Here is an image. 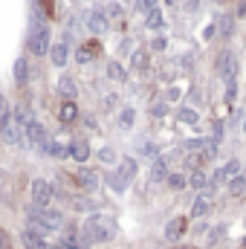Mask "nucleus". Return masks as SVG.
Returning <instances> with one entry per match:
<instances>
[{"label": "nucleus", "instance_id": "39", "mask_svg": "<svg viewBox=\"0 0 246 249\" xmlns=\"http://www.w3.org/2000/svg\"><path fill=\"white\" fill-rule=\"evenodd\" d=\"M211 232H214V235L209 238V247H214V244H217V241L223 238V232H226V226H217V229H211Z\"/></svg>", "mask_w": 246, "mask_h": 249}, {"label": "nucleus", "instance_id": "31", "mask_svg": "<svg viewBox=\"0 0 246 249\" xmlns=\"http://www.w3.org/2000/svg\"><path fill=\"white\" fill-rule=\"evenodd\" d=\"M165 183H168V188H174V191H183V188L188 186L185 174H168V177H165Z\"/></svg>", "mask_w": 246, "mask_h": 249}, {"label": "nucleus", "instance_id": "41", "mask_svg": "<svg viewBox=\"0 0 246 249\" xmlns=\"http://www.w3.org/2000/svg\"><path fill=\"white\" fill-rule=\"evenodd\" d=\"M142 154H145V157H154V160H157V145L145 142V145H142Z\"/></svg>", "mask_w": 246, "mask_h": 249}, {"label": "nucleus", "instance_id": "37", "mask_svg": "<svg viewBox=\"0 0 246 249\" xmlns=\"http://www.w3.org/2000/svg\"><path fill=\"white\" fill-rule=\"evenodd\" d=\"M235 96H238V87H235V78H232V81L226 84V102L232 105V102H235Z\"/></svg>", "mask_w": 246, "mask_h": 249}, {"label": "nucleus", "instance_id": "27", "mask_svg": "<svg viewBox=\"0 0 246 249\" xmlns=\"http://www.w3.org/2000/svg\"><path fill=\"white\" fill-rule=\"evenodd\" d=\"M203 162H206V154H203V151H191V154H185V165H188L191 171H200Z\"/></svg>", "mask_w": 246, "mask_h": 249}, {"label": "nucleus", "instance_id": "12", "mask_svg": "<svg viewBox=\"0 0 246 249\" xmlns=\"http://www.w3.org/2000/svg\"><path fill=\"white\" fill-rule=\"evenodd\" d=\"M185 232H188V220H185V217H171V220L165 223V238H168V241H180Z\"/></svg>", "mask_w": 246, "mask_h": 249}, {"label": "nucleus", "instance_id": "14", "mask_svg": "<svg viewBox=\"0 0 246 249\" xmlns=\"http://www.w3.org/2000/svg\"><path fill=\"white\" fill-rule=\"evenodd\" d=\"M58 93L64 96V102H72V99L78 96V87H75V81H72L70 75H61V78H58Z\"/></svg>", "mask_w": 246, "mask_h": 249}, {"label": "nucleus", "instance_id": "45", "mask_svg": "<svg viewBox=\"0 0 246 249\" xmlns=\"http://www.w3.org/2000/svg\"><path fill=\"white\" fill-rule=\"evenodd\" d=\"M151 113H154V116H165V113H168V107H165V105H154V110H151Z\"/></svg>", "mask_w": 246, "mask_h": 249}, {"label": "nucleus", "instance_id": "2", "mask_svg": "<svg viewBox=\"0 0 246 249\" xmlns=\"http://www.w3.org/2000/svg\"><path fill=\"white\" fill-rule=\"evenodd\" d=\"M84 238L90 241V244H107V241H113L116 238V232H119V226H116V220L113 217H107V214H93L87 223H84Z\"/></svg>", "mask_w": 246, "mask_h": 249}, {"label": "nucleus", "instance_id": "11", "mask_svg": "<svg viewBox=\"0 0 246 249\" xmlns=\"http://www.w3.org/2000/svg\"><path fill=\"white\" fill-rule=\"evenodd\" d=\"M67 157H72L75 162H87L90 160V142L87 139H72L67 148Z\"/></svg>", "mask_w": 246, "mask_h": 249}, {"label": "nucleus", "instance_id": "23", "mask_svg": "<svg viewBox=\"0 0 246 249\" xmlns=\"http://www.w3.org/2000/svg\"><path fill=\"white\" fill-rule=\"evenodd\" d=\"M15 81L18 84H26L29 81V61L26 58H18L15 61Z\"/></svg>", "mask_w": 246, "mask_h": 249}, {"label": "nucleus", "instance_id": "19", "mask_svg": "<svg viewBox=\"0 0 246 249\" xmlns=\"http://www.w3.org/2000/svg\"><path fill=\"white\" fill-rule=\"evenodd\" d=\"M58 119H61L64 124H72L78 119V105H75V102H64L61 110H58Z\"/></svg>", "mask_w": 246, "mask_h": 249}, {"label": "nucleus", "instance_id": "34", "mask_svg": "<svg viewBox=\"0 0 246 249\" xmlns=\"http://www.w3.org/2000/svg\"><path fill=\"white\" fill-rule=\"evenodd\" d=\"M99 160H102L105 165H113V162H116V151H113V148H102V151H99Z\"/></svg>", "mask_w": 246, "mask_h": 249}, {"label": "nucleus", "instance_id": "17", "mask_svg": "<svg viewBox=\"0 0 246 249\" xmlns=\"http://www.w3.org/2000/svg\"><path fill=\"white\" fill-rule=\"evenodd\" d=\"M165 177H168V162L162 157H157L154 165H151V183H162Z\"/></svg>", "mask_w": 246, "mask_h": 249}, {"label": "nucleus", "instance_id": "32", "mask_svg": "<svg viewBox=\"0 0 246 249\" xmlns=\"http://www.w3.org/2000/svg\"><path fill=\"white\" fill-rule=\"evenodd\" d=\"M177 119H180L183 124H197V119H200V116H197V110H191V107H183V110L177 113Z\"/></svg>", "mask_w": 246, "mask_h": 249}, {"label": "nucleus", "instance_id": "21", "mask_svg": "<svg viewBox=\"0 0 246 249\" xmlns=\"http://www.w3.org/2000/svg\"><path fill=\"white\" fill-rule=\"evenodd\" d=\"M41 148H44V154H50V157H55V160H64V157H67V148H64L61 142H55V139H47Z\"/></svg>", "mask_w": 246, "mask_h": 249}, {"label": "nucleus", "instance_id": "50", "mask_svg": "<svg viewBox=\"0 0 246 249\" xmlns=\"http://www.w3.org/2000/svg\"><path fill=\"white\" fill-rule=\"evenodd\" d=\"M244 130H246V116H244Z\"/></svg>", "mask_w": 246, "mask_h": 249}, {"label": "nucleus", "instance_id": "4", "mask_svg": "<svg viewBox=\"0 0 246 249\" xmlns=\"http://www.w3.org/2000/svg\"><path fill=\"white\" fill-rule=\"evenodd\" d=\"M0 139H3L6 145H15V148H20V145L26 142V139H23V127L12 119V113L0 119Z\"/></svg>", "mask_w": 246, "mask_h": 249}, {"label": "nucleus", "instance_id": "3", "mask_svg": "<svg viewBox=\"0 0 246 249\" xmlns=\"http://www.w3.org/2000/svg\"><path fill=\"white\" fill-rule=\"evenodd\" d=\"M50 26L44 23V20H38V23H32V32H29V53H35V55H47L50 53Z\"/></svg>", "mask_w": 246, "mask_h": 249}, {"label": "nucleus", "instance_id": "49", "mask_svg": "<svg viewBox=\"0 0 246 249\" xmlns=\"http://www.w3.org/2000/svg\"><path fill=\"white\" fill-rule=\"evenodd\" d=\"M185 9L188 12H197V0H185Z\"/></svg>", "mask_w": 246, "mask_h": 249}, {"label": "nucleus", "instance_id": "47", "mask_svg": "<svg viewBox=\"0 0 246 249\" xmlns=\"http://www.w3.org/2000/svg\"><path fill=\"white\" fill-rule=\"evenodd\" d=\"M220 29H223V35H229L232 32V18H223V26Z\"/></svg>", "mask_w": 246, "mask_h": 249}, {"label": "nucleus", "instance_id": "44", "mask_svg": "<svg viewBox=\"0 0 246 249\" xmlns=\"http://www.w3.org/2000/svg\"><path fill=\"white\" fill-rule=\"evenodd\" d=\"M151 47H154L157 53H162V50L168 47V41H165V38H154V44H151Z\"/></svg>", "mask_w": 246, "mask_h": 249}, {"label": "nucleus", "instance_id": "5", "mask_svg": "<svg viewBox=\"0 0 246 249\" xmlns=\"http://www.w3.org/2000/svg\"><path fill=\"white\" fill-rule=\"evenodd\" d=\"M32 203L35 209H50V203L55 200V186L47 183V180H32Z\"/></svg>", "mask_w": 246, "mask_h": 249}, {"label": "nucleus", "instance_id": "18", "mask_svg": "<svg viewBox=\"0 0 246 249\" xmlns=\"http://www.w3.org/2000/svg\"><path fill=\"white\" fill-rule=\"evenodd\" d=\"M20 244H23L26 249H44L47 241H44L41 235H35L32 229H23V232H20Z\"/></svg>", "mask_w": 246, "mask_h": 249}, {"label": "nucleus", "instance_id": "24", "mask_svg": "<svg viewBox=\"0 0 246 249\" xmlns=\"http://www.w3.org/2000/svg\"><path fill=\"white\" fill-rule=\"evenodd\" d=\"M93 55H96V44H84V47H78L75 61H78V64H90V61H93Z\"/></svg>", "mask_w": 246, "mask_h": 249}, {"label": "nucleus", "instance_id": "51", "mask_svg": "<svg viewBox=\"0 0 246 249\" xmlns=\"http://www.w3.org/2000/svg\"><path fill=\"white\" fill-rule=\"evenodd\" d=\"M119 3H124V0H119Z\"/></svg>", "mask_w": 246, "mask_h": 249}, {"label": "nucleus", "instance_id": "26", "mask_svg": "<svg viewBox=\"0 0 246 249\" xmlns=\"http://www.w3.org/2000/svg\"><path fill=\"white\" fill-rule=\"evenodd\" d=\"M145 26H148V29H162V26H165V18H162V12H159V9L148 12V18H145Z\"/></svg>", "mask_w": 246, "mask_h": 249}, {"label": "nucleus", "instance_id": "36", "mask_svg": "<svg viewBox=\"0 0 246 249\" xmlns=\"http://www.w3.org/2000/svg\"><path fill=\"white\" fill-rule=\"evenodd\" d=\"M107 183H110V188H113V191H116V194H122L124 188H127V186H122V180H119V177H116V174H110V177H107Z\"/></svg>", "mask_w": 246, "mask_h": 249}, {"label": "nucleus", "instance_id": "22", "mask_svg": "<svg viewBox=\"0 0 246 249\" xmlns=\"http://www.w3.org/2000/svg\"><path fill=\"white\" fill-rule=\"evenodd\" d=\"M188 186L197 188V191H206V188H211V183H209L206 171H191V177H188Z\"/></svg>", "mask_w": 246, "mask_h": 249}, {"label": "nucleus", "instance_id": "16", "mask_svg": "<svg viewBox=\"0 0 246 249\" xmlns=\"http://www.w3.org/2000/svg\"><path fill=\"white\" fill-rule=\"evenodd\" d=\"M12 119L20 124V127H26V124L35 122V113H32V107H29V105H18V107H15V113H12Z\"/></svg>", "mask_w": 246, "mask_h": 249}, {"label": "nucleus", "instance_id": "8", "mask_svg": "<svg viewBox=\"0 0 246 249\" xmlns=\"http://www.w3.org/2000/svg\"><path fill=\"white\" fill-rule=\"evenodd\" d=\"M136 171H139L136 160H133V157H124L122 162H119V168H116L113 174L122 180V186H130V183H133V177H136Z\"/></svg>", "mask_w": 246, "mask_h": 249}, {"label": "nucleus", "instance_id": "29", "mask_svg": "<svg viewBox=\"0 0 246 249\" xmlns=\"http://www.w3.org/2000/svg\"><path fill=\"white\" fill-rule=\"evenodd\" d=\"M70 206H72V212H93L96 209L93 200H87V197H70Z\"/></svg>", "mask_w": 246, "mask_h": 249}, {"label": "nucleus", "instance_id": "30", "mask_svg": "<svg viewBox=\"0 0 246 249\" xmlns=\"http://www.w3.org/2000/svg\"><path fill=\"white\" fill-rule=\"evenodd\" d=\"M107 75H110L113 81H124V78H127V72H124V67L119 61H110V64H107Z\"/></svg>", "mask_w": 246, "mask_h": 249}, {"label": "nucleus", "instance_id": "35", "mask_svg": "<svg viewBox=\"0 0 246 249\" xmlns=\"http://www.w3.org/2000/svg\"><path fill=\"white\" fill-rule=\"evenodd\" d=\"M157 3H159V0H136V9L148 15V12H154V9H157Z\"/></svg>", "mask_w": 246, "mask_h": 249}, {"label": "nucleus", "instance_id": "48", "mask_svg": "<svg viewBox=\"0 0 246 249\" xmlns=\"http://www.w3.org/2000/svg\"><path fill=\"white\" fill-rule=\"evenodd\" d=\"M214 32H217V29H214V26H206V29H203V38H206V41H209V38H211V35H214Z\"/></svg>", "mask_w": 246, "mask_h": 249}, {"label": "nucleus", "instance_id": "40", "mask_svg": "<svg viewBox=\"0 0 246 249\" xmlns=\"http://www.w3.org/2000/svg\"><path fill=\"white\" fill-rule=\"evenodd\" d=\"M211 133H214L211 139H214V142H220V139H223V122H214V124H211Z\"/></svg>", "mask_w": 246, "mask_h": 249}, {"label": "nucleus", "instance_id": "42", "mask_svg": "<svg viewBox=\"0 0 246 249\" xmlns=\"http://www.w3.org/2000/svg\"><path fill=\"white\" fill-rule=\"evenodd\" d=\"M9 113H12V110H9V102H6V96L0 93V119H3V116H9Z\"/></svg>", "mask_w": 246, "mask_h": 249}, {"label": "nucleus", "instance_id": "43", "mask_svg": "<svg viewBox=\"0 0 246 249\" xmlns=\"http://www.w3.org/2000/svg\"><path fill=\"white\" fill-rule=\"evenodd\" d=\"M58 249H84V247H81L78 241H61V244H58Z\"/></svg>", "mask_w": 246, "mask_h": 249}, {"label": "nucleus", "instance_id": "1", "mask_svg": "<svg viewBox=\"0 0 246 249\" xmlns=\"http://www.w3.org/2000/svg\"><path fill=\"white\" fill-rule=\"evenodd\" d=\"M61 226H64V217L55 209H29V214H26V229H32L41 238L58 232Z\"/></svg>", "mask_w": 246, "mask_h": 249}, {"label": "nucleus", "instance_id": "46", "mask_svg": "<svg viewBox=\"0 0 246 249\" xmlns=\"http://www.w3.org/2000/svg\"><path fill=\"white\" fill-rule=\"evenodd\" d=\"M9 247H12V244H9V235L0 229V249H9Z\"/></svg>", "mask_w": 246, "mask_h": 249}, {"label": "nucleus", "instance_id": "7", "mask_svg": "<svg viewBox=\"0 0 246 249\" xmlns=\"http://www.w3.org/2000/svg\"><path fill=\"white\" fill-rule=\"evenodd\" d=\"M23 139H26L29 145H35V148H41L50 136H47V127H44L41 122H32V124L23 127Z\"/></svg>", "mask_w": 246, "mask_h": 249}, {"label": "nucleus", "instance_id": "13", "mask_svg": "<svg viewBox=\"0 0 246 249\" xmlns=\"http://www.w3.org/2000/svg\"><path fill=\"white\" fill-rule=\"evenodd\" d=\"M75 183L84 188V191H96V188H99V174H96V171H90V168H78Z\"/></svg>", "mask_w": 246, "mask_h": 249}, {"label": "nucleus", "instance_id": "20", "mask_svg": "<svg viewBox=\"0 0 246 249\" xmlns=\"http://www.w3.org/2000/svg\"><path fill=\"white\" fill-rule=\"evenodd\" d=\"M211 212V200L206 197V194H200L197 200H194V206H191V217H206Z\"/></svg>", "mask_w": 246, "mask_h": 249}, {"label": "nucleus", "instance_id": "33", "mask_svg": "<svg viewBox=\"0 0 246 249\" xmlns=\"http://www.w3.org/2000/svg\"><path fill=\"white\" fill-rule=\"evenodd\" d=\"M130 64H133V70H148V55H145L142 50H136L133 58H130Z\"/></svg>", "mask_w": 246, "mask_h": 249}, {"label": "nucleus", "instance_id": "15", "mask_svg": "<svg viewBox=\"0 0 246 249\" xmlns=\"http://www.w3.org/2000/svg\"><path fill=\"white\" fill-rule=\"evenodd\" d=\"M67 58H70V50H67V44H64V41H58V44H53V47H50V61L55 64V67H64Z\"/></svg>", "mask_w": 246, "mask_h": 249}, {"label": "nucleus", "instance_id": "10", "mask_svg": "<svg viewBox=\"0 0 246 249\" xmlns=\"http://www.w3.org/2000/svg\"><path fill=\"white\" fill-rule=\"evenodd\" d=\"M87 29H90L93 35H105V32L110 29V20L105 18V12H99V9H96V12H90V15H87Z\"/></svg>", "mask_w": 246, "mask_h": 249}, {"label": "nucleus", "instance_id": "38", "mask_svg": "<svg viewBox=\"0 0 246 249\" xmlns=\"http://www.w3.org/2000/svg\"><path fill=\"white\" fill-rule=\"evenodd\" d=\"M119 15H122V6L119 3H110L107 12H105V18H119Z\"/></svg>", "mask_w": 246, "mask_h": 249}, {"label": "nucleus", "instance_id": "25", "mask_svg": "<svg viewBox=\"0 0 246 249\" xmlns=\"http://www.w3.org/2000/svg\"><path fill=\"white\" fill-rule=\"evenodd\" d=\"M226 186H229V194H232V197H244V194H246V177L238 174V177H235V180H229Z\"/></svg>", "mask_w": 246, "mask_h": 249}, {"label": "nucleus", "instance_id": "28", "mask_svg": "<svg viewBox=\"0 0 246 249\" xmlns=\"http://www.w3.org/2000/svg\"><path fill=\"white\" fill-rule=\"evenodd\" d=\"M133 122H136V110H133V107H124L122 113H119V127H122V130H130Z\"/></svg>", "mask_w": 246, "mask_h": 249}, {"label": "nucleus", "instance_id": "6", "mask_svg": "<svg viewBox=\"0 0 246 249\" xmlns=\"http://www.w3.org/2000/svg\"><path fill=\"white\" fill-rule=\"evenodd\" d=\"M238 174H241V162H238V160H229L223 168H217V171H214V177H211L209 183H211V188H214V186H226V183H229V180H235Z\"/></svg>", "mask_w": 246, "mask_h": 249}, {"label": "nucleus", "instance_id": "9", "mask_svg": "<svg viewBox=\"0 0 246 249\" xmlns=\"http://www.w3.org/2000/svg\"><path fill=\"white\" fill-rule=\"evenodd\" d=\"M217 72H220L226 81H232L235 72H238V58H235L232 53H220V58H217Z\"/></svg>", "mask_w": 246, "mask_h": 249}]
</instances>
